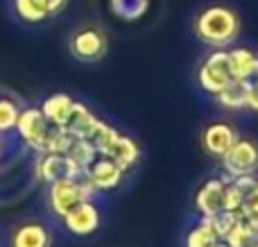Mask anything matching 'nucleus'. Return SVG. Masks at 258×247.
<instances>
[{
  "instance_id": "nucleus-6",
  "label": "nucleus",
  "mask_w": 258,
  "mask_h": 247,
  "mask_svg": "<svg viewBox=\"0 0 258 247\" xmlns=\"http://www.w3.org/2000/svg\"><path fill=\"white\" fill-rule=\"evenodd\" d=\"M50 122L45 120L43 111L41 107H25L21 109V116H18V122H16V136L27 145L30 150L34 152H41L43 150V143H45V136L50 132Z\"/></svg>"
},
{
  "instance_id": "nucleus-20",
  "label": "nucleus",
  "mask_w": 258,
  "mask_h": 247,
  "mask_svg": "<svg viewBox=\"0 0 258 247\" xmlns=\"http://www.w3.org/2000/svg\"><path fill=\"white\" fill-rule=\"evenodd\" d=\"M66 154L71 157V161L75 163L82 172H84L86 168H89L91 163L100 157V152L95 150V145L91 143L89 139H75L73 141V145H71V150H68Z\"/></svg>"
},
{
  "instance_id": "nucleus-5",
  "label": "nucleus",
  "mask_w": 258,
  "mask_h": 247,
  "mask_svg": "<svg viewBox=\"0 0 258 247\" xmlns=\"http://www.w3.org/2000/svg\"><path fill=\"white\" fill-rule=\"evenodd\" d=\"M68 48H71V54L75 59L93 64V61H100L107 54L109 41H107V34L102 30H98V27H80L77 32H73Z\"/></svg>"
},
{
  "instance_id": "nucleus-9",
  "label": "nucleus",
  "mask_w": 258,
  "mask_h": 247,
  "mask_svg": "<svg viewBox=\"0 0 258 247\" xmlns=\"http://www.w3.org/2000/svg\"><path fill=\"white\" fill-rule=\"evenodd\" d=\"M61 220H63V227H66L71 234L89 236L100 227V211L93 200H84V202L75 204Z\"/></svg>"
},
{
  "instance_id": "nucleus-28",
  "label": "nucleus",
  "mask_w": 258,
  "mask_h": 247,
  "mask_svg": "<svg viewBox=\"0 0 258 247\" xmlns=\"http://www.w3.org/2000/svg\"><path fill=\"white\" fill-rule=\"evenodd\" d=\"M68 5V0H48V7H50V16H54V14H59L63 7Z\"/></svg>"
},
{
  "instance_id": "nucleus-22",
  "label": "nucleus",
  "mask_w": 258,
  "mask_h": 247,
  "mask_svg": "<svg viewBox=\"0 0 258 247\" xmlns=\"http://www.w3.org/2000/svg\"><path fill=\"white\" fill-rule=\"evenodd\" d=\"M111 12L122 21H138L141 16H145L150 0H109Z\"/></svg>"
},
{
  "instance_id": "nucleus-17",
  "label": "nucleus",
  "mask_w": 258,
  "mask_h": 247,
  "mask_svg": "<svg viewBox=\"0 0 258 247\" xmlns=\"http://www.w3.org/2000/svg\"><path fill=\"white\" fill-rule=\"evenodd\" d=\"M104 157L113 159V161L127 172L132 166H136L138 157H141V150H138V145L134 143V139H129L125 134H118V139L113 141L111 148L104 152Z\"/></svg>"
},
{
  "instance_id": "nucleus-7",
  "label": "nucleus",
  "mask_w": 258,
  "mask_h": 247,
  "mask_svg": "<svg viewBox=\"0 0 258 247\" xmlns=\"http://www.w3.org/2000/svg\"><path fill=\"white\" fill-rule=\"evenodd\" d=\"M34 175L43 184H54L59 179L68 177H80L82 170L71 161L68 154H54V152H41L34 163Z\"/></svg>"
},
{
  "instance_id": "nucleus-13",
  "label": "nucleus",
  "mask_w": 258,
  "mask_h": 247,
  "mask_svg": "<svg viewBox=\"0 0 258 247\" xmlns=\"http://www.w3.org/2000/svg\"><path fill=\"white\" fill-rule=\"evenodd\" d=\"M12 247H52V234L36 220L23 222L12 234Z\"/></svg>"
},
{
  "instance_id": "nucleus-1",
  "label": "nucleus",
  "mask_w": 258,
  "mask_h": 247,
  "mask_svg": "<svg viewBox=\"0 0 258 247\" xmlns=\"http://www.w3.org/2000/svg\"><path fill=\"white\" fill-rule=\"evenodd\" d=\"M195 34L213 48H227L240 34V16L227 5H211L195 18Z\"/></svg>"
},
{
  "instance_id": "nucleus-15",
  "label": "nucleus",
  "mask_w": 258,
  "mask_h": 247,
  "mask_svg": "<svg viewBox=\"0 0 258 247\" xmlns=\"http://www.w3.org/2000/svg\"><path fill=\"white\" fill-rule=\"evenodd\" d=\"M98 122H100V118L95 116L86 104L75 102V107H73V111H71V118H68V122H66V130L71 132L75 139H91V134H93L95 127H98Z\"/></svg>"
},
{
  "instance_id": "nucleus-2",
  "label": "nucleus",
  "mask_w": 258,
  "mask_h": 247,
  "mask_svg": "<svg viewBox=\"0 0 258 247\" xmlns=\"http://www.w3.org/2000/svg\"><path fill=\"white\" fill-rule=\"evenodd\" d=\"M93 195H95V189L84 177V172H82L80 177H68V179H59L54 184H50L48 204L54 216L63 218L75 204L84 202V200H93Z\"/></svg>"
},
{
  "instance_id": "nucleus-14",
  "label": "nucleus",
  "mask_w": 258,
  "mask_h": 247,
  "mask_svg": "<svg viewBox=\"0 0 258 247\" xmlns=\"http://www.w3.org/2000/svg\"><path fill=\"white\" fill-rule=\"evenodd\" d=\"M73 107H75V100L68 93H52L41 102V111H43L45 120L54 127H66Z\"/></svg>"
},
{
  "instance_id": "nucleus-29",
  "label": "nucleus",
  "mask_w": 258,
  "mask_h": 247,
  "mask_svg": "<svg viewBox=\"0 0 258 247\" xmlns=\"http://www.w3.org/2000/svg\"><path fill=\"white\" fill-rule=\"evenodd\" d=\"M213 247H229V245H227V243H224V240H220V243H215Z\"/></svg>"
},
{
  "instance_id": "nucleus-11",
  "label": "nucleus",
  "mask_w": 258,
  "mask_h": 247,
  "mask_svg": "<svg viewBox=\"0 0 258 247\" xmlns=\"http://www.w3.org/2000/svg\"><path fill=\"white\" fill-rule=\"evenodd\" d=\"M256 186H258V179L254 175L233 177L231 181H227V191H224V209L238 213L251 200V195L256 193Z\"/></svg>"
},
{
  "instance_id": "nucleus-24",
  "label": "nucleus",
  "mask_w": 258,
  "mask_h": 247,
  "mask_svg": "<svg viewBox=\"0 0 258 247\" xmlns=\"http://www.w3.org/2000/svg\"><path fill=\"white\" fill-rule=\"evenodd\" d=\"M18 116H21V107L9 98H0V136L16 130Z\"/></svg>"
},
{
  "instance_id": "nucleus-19",
  "label": "nucleus",
  "mask_w": 258,
  "mask_h": 247,
  "mask_svg": "<svg viewBox=\"0 0 258 247\" xmlns=\"http://www.w3.org/2000/svg\"><path fill=\"white\" fill-rule=\"evenodd\" d=\"M14 9L25 23H43L50 18L48 0H14Z\"/></svg>"
},
{
  "instance_id": "nucleus-27",
  "label": "nucleus",
  "mask_w": 258,
  "mask_h": 247,
  "mask_svg": "<svg viewBox=\"0 0 258 247\" xmlns=\"http://www.w3.org/2000/svg\"><path fill=\"white\" fill-rule=\"evenodd\" d=\"M247 107L258 111V80L249 82V93H247Z\"/></svg>"
},
{
  "instance_id": "nucleus-21",
  "label": "nucleus",
  "mask_w": 258,
  "mask_h": 247,
  "mask_svg": "<svg viewBox=\"0 0 258 247\" xmlns=\"http://www.w3.org/2000/svg\"><path fill=\"white\" fill-rule=\"evenodd\" d=\"M73 141H75V136H73L66 127H54L52 125V127H50V132H48V136H45V143H43V150H41V152L66 154L68 150H71Z\"/></svg>"
},
{
  "instance_id": "nucleus-10",
  "label": "nucleus",
  "mask_w": 258,
  "mask_h": 247,
  "mask_svg": "<svg viewBox=\"0 0 258 247\" xmlns=\"http://www.w3.org/2000/svg\"><path fill=\"white\" fill-rule=\"evenodd\" d=\"M224 191H227V177L224 179H209L202 184V189L195 195V207L202 216H215L224 211Z\"/></svg>"
},
{
  "instance_id": "nucleus-3",
  "label": "nucleus",
  "mask_w": 258,
  "mask_h": 247,
  "mask_svg": "<svg viewBox=\"0 0 258 247\" xmlns=\"http://www.w3.org/2000/svg\"><path fill=\"white\" fill-rule=\"evenodd\" d=\"M233 80L231 66H229V52L224 48H218L204 59V64L197 71V82L206 93L218 95L229 82Z\"/></svg>"
},
{
  "instance_id": "nucleus-25",
  "label": "nucleus",
  "mask_w": 258,
  "mask_h": 247,
  "mask_svg": "<svg viewBox=\"0 0 258 247\" xmlns=\"http://www.w3.org/2000/svg\"><path fill=\"white\" fill-rule=\"evenodd\" d=\"M118 134H120V132H118L116 127H111V125H107V122L100 120V122H98V127H95V132L91 134V139H89V141L95 145V150H98L100 154H104L109 148H111L113 141L118 139Z\"/></svg>"
},
{
  "instance_id": "nucleus-18",
  "label": "nucleus",
  "mask_w": 258,
  "mask_h": 247,
  "mask_svg": "<svg viewBox=\"0 0 258 247\" xmlns=\"http://www.w3.org/2000/svg\"><path fill=\"white\" fill-rule=\"evenodd\" d=\"M247 93H249V82L247 80H231L215 98L224 109H242L247 107Z\"/></svg>"
},
{
  "instance_id": "nucleus-26",
  "label": "nucleus",
  "mask_w": 258,
  "mask_h": 247,
  "mask_svg": "<svg viewBox=\"0 0 258 247\" xmlns=\"http://www.w3.org/2000/svg\"><path fill=\"white\" fill-rule=\"evenodd\" d=\"M206 220H209V225L213 227V231L218 234V238L220 240H224L227 238V234L233 229V225L238 222V216L233 211H220V213H215V216H204Z\"/></svg>"
},
{
  "instance_id": "nucleus-4",
  "label": "nucleus",
  "mask_w": 258,
  "mask_h": 247,
  "mask_svg": "<svg viewBox=\"0 0 258 247\" xmlns=\"http://www.w3.org/2000/svg\"><path fill=\"white\" fill-rule=\"evenodd\" d=\"M222 168L229 179L242 177V175H254L258 170V143L251 139H238L224 152Z\"/></svg>"
},
{
  "instance_id": "nucleus-8",
  "label": "nucleus",
  "mask_w": 258,
  "mask_h": 247,
  "mask_svg": "<svg viewBox=\"0 0 258 247\" xmlns=\"http://www.w3.org/2000/svg\"><path fill=\"white\" fill-rule=\"evenodd\" d=\"M84 177L91 181L95 193H107V191H113L120 186L122 177H125V170H122L113 159L100 154V157L84 170Z\"/></svg>"
},
{
  "instance_id": "nucleus-12",
  "label": "nucleus",
  "mask_w": 258,
  "mask_h": 247,
  "mask_svg": "<svg viewBox=\"0 0 258 247\" xmlns=\"http://www.w3.org/2000/svg\"><path fill=\"white\" fill-rule=\"evenodd\" d=\"M236 141H238V134L229 122H213V125H209L204 130L202 143H204L209 154H213V157H224V152H227Z\"/></svg>"
},
{
  "instance_id": "nucleus-16",
  "label": "nucleus",
  "mask_w": 258,
  "mask_h": 247,
  "mask_svg": "<svg viewBox=\"0 0 258 247\" xmlns=\"http://www.w3.org/2000/svg\"><path fill=\"white\" fill-rule=\"evenodd\" d=\"M229 66H231L233 80L251 82L258 77V54L249 48H233L229 50Z\"/></svg>"
},
{
  "instance_id": "nucleus-23",
  "label": "nucleus",
  "mask_w": 258,
  "mask_h": 247,
  "mask_svg": "<svg viewBox=\"0 0 258 247\" xmlns=\"http://www.w3.org/2000/svg\"><path fill=\"white\" fill-rule=\"evenodd\" d=\"M215 243H220L218 234L213 231V227L209 225V220H206L204 216H202L200 225L195 227V229L188 234V247H213Z\"/></svg>"
}]
</instances>
